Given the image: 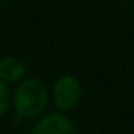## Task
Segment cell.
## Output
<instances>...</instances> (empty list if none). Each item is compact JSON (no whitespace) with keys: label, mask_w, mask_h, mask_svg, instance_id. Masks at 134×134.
<instances>
[{"label":"cell","mask_w":134,"mask_h":134,"mask_svg":"<svg viewBox=\"0 0 134 134\" xmlns=\"http://www.w3.org/2000/svg\"><path fill=\"white\" fill-rule=\"evenodd\" d=\"M81 96H82V85L71 74H65L58 77L57 82L54 84L52 99L57 109H60L62 112L74 109L81 101Z\"/></svg>","instance_id":"2"},{"label":"cell","mask_w":134,"mask_h":134,"mask_svg":"<svg viewBox=\"0 0 134 134\" xmlns=\"http://www.w3.org/2000/svg\"><path fill=\"white\" fill-rule=\"evenodd\" d=\"M11 96L13 92L10 90V85L0 81V117L5 115L11 109Z\"/></svg>","instance_id":"5"},{"label":"cell","mask_w":134,"mask_h":134,"mask_svg":"<svg viewBox=\"0 0 134 134\" xmlns=\"http://www.w3.org/2000/svg\"><path fill=\"white\" fill-rule=\"evenodd\" d=\"M27 73L25 63L14 55H7L0 58V81L5 82L7 85L10 84H19L24 81Z\"/></svg>","instance_id":"4"},{"label":"cell","mask_w":134,"mask_h":134,"mask_svg":"<svg viewBox=\"0 0 134 134\" xmlns=\"http://www.w3.org/2000/svg\"><path fill=\"white\" fill-rule=\"evenodd\" d=\"M47 103V87L44 82L35 77L21 81L11 96V107L18 120H35L43 117Z\"/></svg>","instance_id":"1"},{"label":"cell","mask_w":134,"mask_h":134,"mask_svg":"<svg viewBox=\"0 0 134 134\" xmlns=\"http://www.w3.org/2000/svg\"><path fill=\"white\" fill-rule=\"evenodd\" d=\"M30 134H76V128L65 114H47L38 118Z\"/></svg>","instance_id":"3"}]
</instances>
